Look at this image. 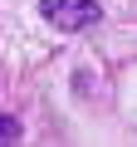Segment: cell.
<instances>
[{
	"label": "cell",
	"mask_w": 137,
	"mask_h": 147,
	"mask_svg": "<svg viewBox=\"0 0 137 147\" xmlns=\"http://www.w3.org/2000/svg\"><path fill=\"white\" fill-rule=\"evenodd\" d=\"M39 15L54 25V30H88V25H98L103 20V10H98V0H39Z\"/></svg>",
	"instance_id": "cell-1"
},
{
	"label": "cell",
	"mask_w": 137,
	"mask_h": 147,
	"mask_svg": "<svg viewBox=\"0 0 137 147\" xmlns=\"http://www.w3.org/2000/svg\"><path fill=\"white\" fill-rule=\"evenodd\" d=\"M20 137H25V127H20L15 118H5V113H0V147H15Z\"/></svg>",
	"instance_id": "cell-2"
}]
</instances>
